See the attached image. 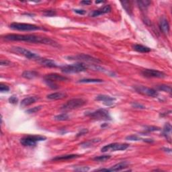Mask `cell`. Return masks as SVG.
<instances>
[{
  "instance_id": "1",
  "label": "cell",
  "mask_w": 172,
  "mask_h": 172,
  "mask_svg": "<svg viewBox=\"0 0 172 172\" xmlns=\"http://www.w3.org/2000/svg\"><path fill=\"white\" fill-rule=\"evenodd\" d=\"M4 40L9 41H22L31 43H39L51 45L53 47H59L57 42L49 38L34 35H8L4 37Z\"/></svg>"
},
{
  "instance_id": "2",
  "label": "cell",
  "mask_w": 172,
  "mask_h": 172,
  "mask_svg": "<svg viewBox=\"0 0 172 172\" xmlns=\"http://www.w3.org/2000/svg\"><path fill=\"white\" fill-rule=\"evenodd\" d=\"M87 66L83 63L68 64L61 67V71L64 73H77L85 71L87 70Z\"/></svg>"
},
{
  "instance_id": "3",
  "label": "cell",
  "mask_w": 172,
  "mask_h": 172,
  "mask_svg": "<svg viewBox=\"0 0 172 172\" xmlns=\"http://www.w3.org/2000/svg\"><path fill=\"white\" fill-rule=\"evenodd\" d=\"M47 138L41 135H28L21 139L20 143L22 145L26 147H34L38 141H45Z\"/></svg>"
},
{
  "instance_id": "4",
  "label": "cell",
  "mask_w": 172,
  "mask_h": 172,
  "mask_svg": "<svg viewBox=\"0 0 172 172\" xmlns=\"http://www.w3.org/2000/svg\"><path fill=\"white\" fill-rule=\"evenodd\" d=\"M10 51L12 52V53L22 55V56H24L25 57H26L27 59L30 60L38 61L40 58H41L36 53H34L32 52L27 50L26 48L19 47H14L10 48Z\"/></svg>"
},
{
  "instance_id": "5",
  "label": "cell",
  "mask_w": 172,
  "mask_h": 172,
  "mask_svg": "<svg viewBox=\"0 0 172 172\" xmlns=\"http://www.w3.org/2000/svg\"><path fill=\"white\" fill-rule=\"evenodd\" d=\"M10 28L15 30H19V31H35V30H42V28L38 26L30 24L25 23H12L10 24Z\"/></svg>"
},
{
  "instance_id": "6",
  "label": "cell",
  "mask_w": 172,
  "mask_h": 172,
  "mask_svg": "<svg viewBox=\"0 0 172 172\" xmlns=\"http://www.w3.org/2000/svg\"><path fill=\"white\" fill-rule=\"evenodd\" d=\"M86 104V102L81 98H74L71 99L63 104L61 107V110H71L76 108H78L79 107H81Z\"/></svg>"
},
{
  "instance_id": "7",
  "label": "cell",
  "mask_w": 172,
  "mask_h": 172,
  "mask_svg": "<svg viewBox=\"0 0 172 172\" xmlns=\"http://www.w3.org/2000/svg\"><path fill=\"white\" fill-rule=\"evenodd\" d=\"M85 115L94 119L99 120V121H110V120H111L108 111L105 109H98L94 112L85 114Z\"/></svg>"
},
{
  "instance_id": "8",
  "label": "cell",
  "mask_w": 172,
  "mask_h": 172,
  "mask_svg": "<svg viewBox=\"0 0 172 172\" xmlns=\"http://www.w3.org/2000/svg\"><path fill=\"white\" fill-rule=\"evenodd\" d=\"M134 90H136L138 93L152 98L157 97L159 95L158 91L154 90V89L147 88L143 85H136L134 87Z\"/></svg>"
},
{
  "instance_id": "9",
  "label": "cell",
  "mask_w": 172,
  "mask_h": 172,
  "mask_svg": "<svg viewBox=\"0 0 172 172\" xmlns=\"http://www.w3.org/2000/svg\"><path fill=\"white\" fill-rule=\"evenodd\" d=\"M129 145L124 143H112L103 147L101 151L108 152V151H116V150H124L128 148Z\"/></svg>"
},
{
  "instance_id": "10",
  "label": "cell",
  "mask_w": 172,
  "mask_h": 172,
  "mask_svg": "<svg viewBox=\"0 0 172 172\" xmlns=\"http://www.w3.org/2000/svg\"><path fill=\"white\" fill-rule=\"evenodd\" d=\"M69 60H75V61H85V62H90V63H100V61L98 60L96 58H94L90 55L86 54H79L75 56H69L67 57Z\"/></svg>"
},
{
  "instance_id": "11",
  "label": "cell",
  "mask_w": 172,
  "mask_h": 172,
  "mask_svg": "<svg viewBox=\"0 0 172 172\" xmlns=\"http://www.w3.org/2000/svg\"><path fill=\"white\" fill-rule=\"evenodd\" d=\"M141 73L143 76L149 78H164L165 77V74L164 72L155 69H144Z\"/></svg>"
},
{
  "instance_id": "12",
  "label": "cell",
  "mask_w": 172,
  "mask_h": 172,
  "mask_svg": "<svg viewBox=\"0 0 172 172\" xmlns=\"http://www.w3.org/2000/svg\"><path fill=\"white\" fill-rule=\"evenodd\" d=\"M112 10L111 6L110 5H107L104 6L103 8L99 9V10H94L93 12H90V16L91 17H96L98 16H100V15H102L104 14H107V13H110V12Z\"/></svg>"
},
{
  "instance_id": "13",
  "label": "cell",
  "mask_w": 172,
  "mask_h": 172,
  "mask_svg": "<svg viewBox=\"0 0 172 172\" xmlns=\"http://www.w3.org/2000/svg\"><path fill=\"white\" fill-rule=\"evenodd\" d=\"M45 79H48V80L53 81H68L69 79L66 78V77L63 76L57 73H51V74H48L45 77Z\"/></svg>"
},
{
  "instance_id": "14",
  "label": "cell",
  "mask_w": 172,
  "mask_h": 172,
  "mask_svg": "<svg viewBox=\"0 0 172 172\" xmlns=\"http://www.w3.org/2000/svg\"><path fill=\"white\" fill-rule=\"evenodd\" d=\"M96 100L98 101H102V102H104V104H105L106 106L112 105L114 102L116 100L114 98L106 96V95H98L96 98Z\"/></svg>"
},
{
  "instance_id": "15",
  "label": "cell",
  "mask_w": 172,
  "mask_h": 172,
  "mask_svg": "<svg viewBox=\"0 0 172 172\" xmlns=\"http://www.w3.org/2000/svg\"><path fill=\"white\" fill-rule=\"evenodd\" d=\"M159 26H160L162 32L165 35H167L170 32V24H169L168 20L166 18L162 17L161 18L160 22H159Z\"/></svg>"
},
{
  "instance_id": "16",
  "label": "cell",
  "mask_w": 172,
  "mask_h": 172,
  "mask_svg": "<svg viewBox=\"0 0 172 172\" xmlns=\"http://www.w3.org/2000/svg\"><path fill=\"white\" fill-rule=\"evenodd\" d=\"M38 63L42 64V66L47 67H51V68H55V67H57V63L55 62L53 60L51 59H40L37 61Z\"/></svg>"
},
{
  "instance_id": "17",
  "label": "cell",
  "mask_w": 172,
  "mask_h": 172,
  "mask_svg": "<svg viewBox=\"0 0 172 172\" xmlns=\"http://www.w3.org/2000/svg\"><path fill=\"white\" fill-rule=\"evenodd\" d=\"M38 100V98L35 96H30L24 98V99L21 102V106L22 107H26L35 104L36 101Z\"/></svg>"
},
{
  "instance_id": "18",
  "label": "cell",
  "mask_w": 172,
  "mask_h": 172,
  "mask_svg": "<svg viewBox=\"0 0 172 172\" xmlns=\"http://www.w3.org/2000/svg\"><path fill=\"white\" fill-rule=\"evenodd\" d=\"M80 156H81L80 155H75V154L64 155L55 157L52 159V160H53V161H66V160H69V159H73L78 158Z\"/></svg>"
},
{
  "instance_id": "19",
  "label": "cell",
  "mask_w": 172,
  "mask_h": 172,
  "mask_svg": "<svg viewBox=\"0 0 172 172\" xmlns=\"http://www.w3.org/2000/svg\"><path fill=\"white\" fill-rule=\"evenodd\" d=\"M128 167V164L127 162H121L116 164L110 169H108V171H118L123 170L126 167Z\"/></svg>"
},
{
  "instance_id": "20",
  "label": "cell",
  "mask_w": 172,
  "mask_h": 172,
  "mask_svg": "<svg viewBox=\"0 0 172 172\" xmlns=\"http://www.w3.org/2000/svg\"><path fill=\"white\" fill-rule=\"evenodd\" d=\"M67 96V94L64 93V92H55L51 94H48L47 96L48 99L49 100H62L63 98H65Z\"/></svg>"
},
{
  "instance_id": "21",
  "label": "cell",
  "mask_w": 172,
  "mask_h": 172,
  "mask_svg": "<svg viewBox=\"0 0 172 172\" xmlns=\"http://www.w3.org/2000/svg\"><path fill=\"white\" fill-rule=\"evenodd\" d=\"M22 76L27 79H32L38 76V73L35 71H24Z\"/></svg>"
},
{
  "instance_id": "22",
  "label": "cell",
  "mask_w": 172,
  "mask_h": 172,
  "mask_svg": "<svg viewBox=\"0 0 172 172\" xmlns=\"http://www.w3.org/2000/svg\"><path fill=\"white\" fill-rule=\"evenodd\" d=\"M171 126L169 123H166L165 124L164 129H163V136H164L166 139L170 141L171 139Z\"/></svg>"
},
{
  "instance_id": "23",
  "label": "cell",
  "mask_w": 172,
  "mask_h": 172,
  "mask_svg": "<svg viewBox=\"0 0 172 172\" xmlns=\"http://www.w3.org/2000/svg\"><path fill=\"white\" fill-rule=\"evenodd\" d=\"M133 49L134 51H136L139 53H149V52L150 51V48L145 47V46L141 45H134L133 46Z\"/></svg>"
},
{
  "instance_id": "24",
  "label": "cell",
  "mask_w": 172,
  "mask_h": 172,
  "mask_svg": "<svg viewBox=\"0 0 172 172\" xmlns=\"http://www.w3.org/2000/svg\"><path fill=\"white\" fill-rule=\"evenodd\" d=\"M150 1H147V0H141V1L137 2V4L139 6V8L141 10H147V8L149 7V5L150 4Z\"/></svg>"
},
{
  "instance_id": "25",
  "label": "cell",
  "mask_w": 172,
  "mask_h": 172,
  "mask_svg": "<svg viewBox=\"0 0 172 172\" xmlns=\"http://www.w3.org/2000/svg\"><path fill=\"white\" fill-rule=\"evenodd\" d=\"M54 119L57 121H66L69 119V116L67 113H63L61 114L55 116Z\"/></svg>"
},
{
  "instance_id": "26",
  "label": "cell",
  "mask_w": 172,
  "mask_h": 172,
  "mask_svg": "<svg viewBox=\"0 0 172 172\" xmlns=\"http://www.w3.org/2000/svg\"><path fill=\"white\" fill-rule=\"evenodd\" d=\"M121 4L122 5V7L124 8V10L127 11L128 14H132V5L131 4V2L128 1H124L121 2Z\"/></svg>"
},
{
  "instance_id": "27",
  "label": "cell",
  "mask_w": 172,
  "mask_h": 172,
  "mask_svg": "<svg viewBox=\"0 0 172 172\" xmlns=\"http://www.w3.org/2000/svg\"><path fill=\"white\" fill-rule=\"evenodd\" d=\"M157 89L159 91H163L165 92H168V93L171 94V86L170 85H159L157 86Z\"/></svg>"
},
{
  "instance_id": "28",
  "label": "cell",
  "mask_w": 172,
  "mask_h": 172,
  "mask_svg": "<svg viewBox=\"0 0 172 172\" xmlns=\"http://www.w3.org/2000/svg\"><path fill=\"white\" fill-rule=\"evenodd\" d=\"M104 81L100 79H83L79 81V83H84V84H90V83H102Z\"/></svg>"
},
{
  "instance_id": "29",
  "label": "cell",
  "mask_w": 172,
  "mask_h": 172,
  "mask_svg": "<svg viewBox=\"0 0 172 172\" xmlns=\"http://www.w3.org/2000/svg\"><path fill=\"white\" fill-rule=\"evenodd\" d=\"M45 81L49 88L53 89V90H56V89L59 88V86L56 84V82L48 80V79H45Z\"/></svg>"
},
{
  "instance_id": "30",
  "label": "cell",
  "mask_w": 172,
  "mask_h": 172,
  "mask_svg": "<svg viewBox=\"0 0 172 172\" xmlns=\"http://www.w3.org/2000/svg\"><path fill=\"white\" fill-rule=\"evenodd\" d=\"M110 157H111V156L110 155H101L94 158V160L98 162H104L107 160H108L109 159H110Z\"/></svg>"
},
{
  "instance_id": "31",
  "label": "cell",
  "mask_w": 172,
  "mask_h": 172,
  "mask_svg": "<svg viewBox=\"0 0 172 172\" xmlns=\"http://www.w3.org/2000/svg\"><path fill=\"white\" fill-rule=\"evenodd\" d=\"M101 139H92L88 141V142H85L83 144H81V146L84 147H90L92 145V143H98V142H100Z\"/></svg>"
},
{
  "instance_id": "32",
  "label": "cell",
  "mask_w": 172,
  "mask_h": 172,
  "mask_svg": "<svg viewBox=\"0 0 172 172\" xmlns=\"http://www.w3.org/2000/svg\"><path fill=\"white\" fill-rule=\"evenodd\" d=\"M42 106H36L32 108H30L28 110H26V112L28 114H33V113H36L38 111H40L42 109Z\"/></svg>"
},
{
  "instance_id": "33",
  "label": "cell",
  "mask_w": 172,
  "mask_h": 172,
  "mask_svg": "<svg viewBox=\"0 0 172 172\" xmlns=\"http://www.w3.org/2000/svg\"><path fill=\"white\" fill-rule=\"evenodd\" d=\"M43 14L44 16H47V17H52L56 15V12L53 10H45L43 12Z\"/></svg>"
},
{
  "instance_id": "34",
  "label": "cell",
  "mask_w": 172,
  "mask_h": 172,
  "mask_svg": "<svg viewBox=\"0 0 172 172\" xmlns=\"http://www.w3.org/2000/svg\"><path fill=\"white\" fill-rule=\"evenodd\" d=\"M145 128V130L148 132H155L160 131V128L159 127H154V126H148V127H146Z\"/></svg>"
},
{
  "instance_id": "35",
  "label": "cell",
  "mask_w": 172,
  "mask_h": 172,
  "mask_svg": "<svg viewBox=\"0 0 172 172\" xmlns=\"http://www.w3.org/2000/svg\"><path fill=\"white\" fill-rule=\"evenodd\" d=\"M126 139L128 141H140L141 139L140 137H139L137 135H131V136H128L126 137Z\"/></svg>"
},
{
  "instance_id": "36",
  "label": "cell",
  "mask_w": 172,
  "mask_h": 172,
  "mask_svg": "<svg viewBox=\"0 0 172 172\" xmlns=\"http://www.w3.org/2000/svg\"><path fill=\"white\" fill-rule=\"evenodd\" d=\"M132 106H133L134 108H137V109H145V106L142 105L138 102H133L132 104Z\"/></svg>"
},
{
  "instance_id": "37",
  "label": "cell",
  "mask_w": 172,
  "mask_h": 172,
  "mask_svg": "<svg viewBox=\"0 0 172 172\" xmlns=\"http://www.w3.org/2000/svg\"><path fill=\"white\" fill-rule=\"evenodd\" d=\"M88 132H89V131L88 130L87 128L81 129V130L79 131L78 134H77L76 137H81V136H83V135H84V134H86L87 133H88Z\"/></svg>"
},
{
  "instance_id": "38",
  "label": "cell",
  "mask_w": 172,
  "mask_h": 172,
  "mask_svg": "<svg viewBox=\"0 0 172 172\" xmlns=\"http://www.w3.org/2000/svg\"><path fill=\"white\" fill-rule=\"evenodd\" d=\"M9 90H10V88H9L8 85H6L4 84H0V91H1L2 92L8 91Z\"/></svg>"
},
{
  "instance_id": "39",
  "label": "cell",
  "mask_w": 172,
  "mask_h": 172,
  "mask_svg": "<svg viewBox=\"0 0 172 172\" xmlns=\"http://www.w3.org/2000/svg\"><path fill=\"white\" fill-rule=\"evenodd\" d=\"M9 102H10V103H11V104H16L18 102V99L16 96H12L10 98H9Z\"/></svg>"
},
{
  "instance_id": "40",
  "label": "cell",
  "mask_w": 172,
  "mask_h": 172,
  "mask_svg": "<svg viewBox=\"0 0 172 172\" xmlns=\"http://www.w3.org/2000/svg\"><path fill=\"white\" fill-rule=\"evenodd\" d=\"M0 64H1L2 66H8L11 64V62L8 60H1Z\"/></svg>"
},
{
  "instance_id": "41",
  "label": "cell",
  "mask_w": 172,
  "mask_h": 172,
  "mask_svg": "<svg viewBox=\"0 0 172 172\" xmlns=\"http://www.w3.org/2000/svg\"><path fill=\"white\" fill-rule=\"evenodd\" d=\"M75 171H86L89 170L88 167H78V168L75 169Z\"/></svg>"
},
{
  "instance_id": "42",
  "label": "cell",
  "mask_w": 172,
  "mask_h": 172,
  "mask_svg": "<svg viewBox=\"0 0 172 172\" xmlns=\"http://www.w3.org/2000/svg\"><path fill=\"white\" fill-rule=\"evenodd\" d=\"M74 12H75V13L78 14H81V15H84L85 14H86V11L84 10H75Z\"/></svg>"
},
{
  "instance_id": "43",
  "label": "cell",
  "mask_w": 172,
  "mask_h": 172,
  "mask_svg": "<svg viewBox=\"0 0 172 172\" xmlns=\"http://www.w3.org/2000/svg\"><path fill=\"white\" fill-rule=\"evenodd\" d=\"M81 4L84 5H90L91 4V1H82L81 2Z\"/></svg>"
},
{
  "instance_id": "44",
  "label": "cell",
  "mask_w": 172,
  "mask_h": 172,
  "mask_svg": "<svg viewBox=\"0 0 172 172\" xmlns=\"http://www.w3.org/2000/svg\"><path fill=\"white\" fill-rule=\"evenodd\" d=\"M143 141H145V142H147V143H149L153 142V139H143Z\"/></svg>"
}]
</instances>
